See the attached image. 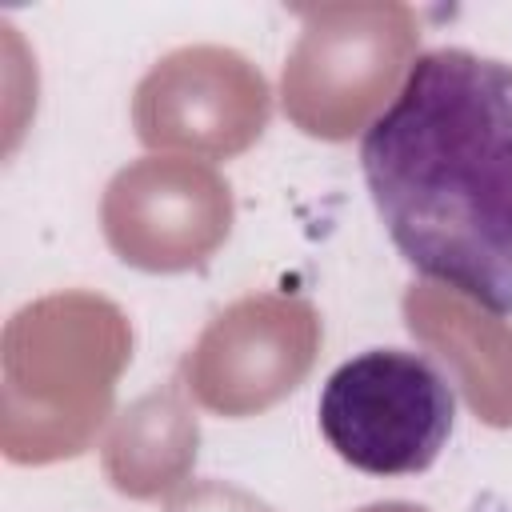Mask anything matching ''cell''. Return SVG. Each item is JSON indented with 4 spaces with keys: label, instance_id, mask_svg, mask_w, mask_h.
I'll return each mask as SVG.
<instances>
[{
    "label": "cell",
    "instance_id": "1",
    "mask_svg": "<svg viewBox=\"0 0 512 512\" xmlns=\"http://www.w3.org/2000/svg\"><path fill=\"white\" fill-rule=\"evenodd\" d=\"M396 252L492 316H512V64L420 52L360 140Z\"/></svg>",
    "mask_w": 512,
    "mask_h": 512
},
{
    "label": "cell",
    "instance_id": "2",
    "mask_svg": "<svg viewBox=\"0 0 512 512\" xmlns=\"http://www.w3.org/2000/svg\"><path fill=\"white\" fill-rule=\"evenodd\" d=\"M316 420L344 464L368 476H412L444 452L456 388L424 352L368 348L324 380Z\"/></svg>",
    "mask_w": 512,
    "mask_h": 512
}]
</instances>
